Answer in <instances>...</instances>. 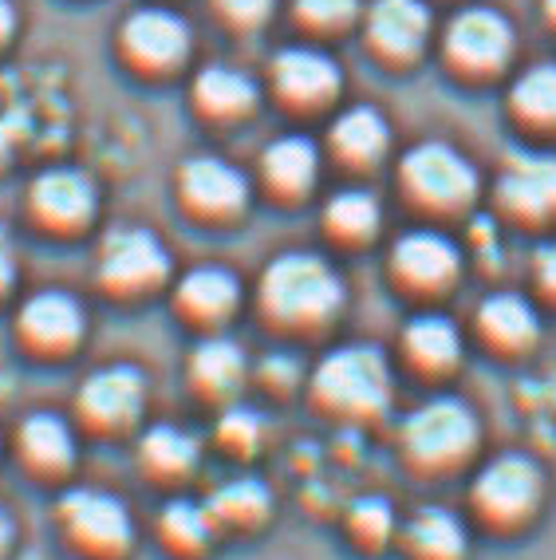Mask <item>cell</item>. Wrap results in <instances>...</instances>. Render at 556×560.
<instances>
[{"label":"cell","mask_w":556,"mask_h":560,"mask_svg":"<svg viewBox=\"0 0 556 560\" xmlns=\"http://www.w3.org/2000/svg\"><path fill=\"white\" fill-rule=\"evenodd\" d=\"M260 308L285 328H320L344 308V280L320 253H280L260 272Z\"/></svg>","instance_id":"1"},{"label":"cell","mask_w":556,"mask_h":560,"mask_svg":"<svg viewBox=\"0 0 556 560\" xmlns=\"http://www.w3.org/2000/svg\"><path fill=\"white\" fill-rule=\"evenodd\" d=\"M194 32L186 16L166 4H139L115 24V60L135 80H174L189 63Z\"/></svg>","instance_id":"2"},{"label":"cell","mask_w":556,"mask_h":560,"mask_svg":"<svg viewBox=\"0 0 556 560\" xmlns=\"http://www.w3.org/2000/svg\"><path fill=\"white\" fill-rule=\"evenodd\" d=\"M477 171L466 154L450 142H418L398 159V190L422 213H462L477 198Z\"/></svg>","instance_id":"3"},{"label":"cell","mask_w":556,"mask_h":560,"mask_svg":"<svg viewBox=\"0 0 556 560\" xmlns=\"http://www.w3.org/2000/svg\"><path fill=\"white\" fill-rule=\"evenodd\" d=\"M312 395L336 415L371 419L391 402V368L371 343H348L328 351L312 371Z\"/></svg>","instance_id":"4"},{"label":"cell","mask_w":556,"mask_h":560,"mask_svg":"<svg viewBox=\"0 0 556 560\" xmlns=\"http://www.w3.org/2000/svg\"><path fill=\"white\" fill-rule=\"evenodd\" d=\"M442 63L457 80H494L509 68L517 51L513 24L489 4H466L442 28Z\"/></svg>","instance_id":"5"},{"label":"cell","mask_w":556,"mask_h":560,"mask_svg":"<svg viewBox=\"0 0 556 560\" xmlns=\"http://www.w3.org/2000/svg\"><path fill=\"white\" fill-rule=\"evenodd\" d=\"M24 213L36 230L51 233V237H76L100 213V190L88 171L68 166V162H51L32 174V182L24 186Z\"/></svg>","instance_id":"6"},{"label":"cell","mask_w":556,"mask_h":560,"mask_svg":"<svg viewBox=\"0 0 556 560\" xmlns=\"http://www.w3.org/2000/svg\"><path fill=\"white\" fill-rule=\"evenodd\" d=\"M174 198H178V206L194 221L225 225V221H238L248 210L253 182L233 162L221 159V154L201 151L178 162V171H174Z\"/></svg>","instance_id":"7"},{"label":"cell","mask_w":556,"mask_h":560,"mask_svg":"<svg viewBox=\"0 0 556 560\" xmlns=\"http://www.w3.org/2000/svg\"><path fill=\"white\" fill-rule=\"evenodd\" d=\"M265 83L268 95L289 115H320L339 100L344 71L328 51L312 48V44H292L268 60Z\"/></svg>","instance_id":"8"},{"label":"cell","mask_w":556,"mask_h":560,"mask_svg":"<svg viewBox=\"0 0 556 560\" xmlns=\"http://www.w3.org/2000/svg\"><path fill=\"white\" fill-rule=\"evenodd\" d=\"M477 446V419L462 399L438 395L403 422V451L418 466H454Z\"/></svg>","instance_id":"9"},{"label":"cell","mask_w":556,"mask_h":560,"mask_svg":"<svg viewBox=\"0 0 556 560\" xmlns=\"http://www.w3.org/2000/svg\"><path fill=\"white\" fill-rule=\"evenodd\" d=\"M95 272H100L103 289L115 296H142L170 277V253L159 233L142 230V225H119L100 241Z\"/></svg>","instance_id":"10"},{"label":"cell","mask_w":556,"mask_h":560,"mask_svg":"<svg viewBox=\"0 0 556 560\" xmlns=\"http://www.w3.org/2000/svg\"><path fill=\"white\" fill-rule=\"evenodd\" d=\"M363 21V44L383 68H415L435 36L427 0H371Z\"/></svg>","instance_id":"11"},{"label":"cell","mask_w":556,"mask_h":560,"mask_svg":"<svg viewBox=\"0 0 556 560\" xmlns=\"http://www.w3.org/2000/svg\"><path fill=\"white\" fill-rule=\"evenodd\" d=\"M497 210L521 225H548L556 221V154L517 151L501 162L494 186Z\"/></svg>","instance_id":"12"},{"label":"cell","mask_w":556,"mask_h":560,"mask_svg":"<svg viewBox=\"0 0 556 560\" xmlns=\"http://www.w3.org/2000/svg\"><path fill=\"white\" fill-rule=\"evenodd\" d=\"M83 422L95 431H127L130 422H139L147 407V375L130 363H111V368L91 371L76 395Z\"/></svg>","instance_id":"13"},{"label":"cell","mask_w":556,"mask_h":560,"mask_svg":"<svg viewBox=\"0 0 556 560\" xmlns=\"http://www.w3.org/2000/svg\"><path fill=\"white\" fill-rule=\"evenodd\" d=\"M541 493H545V474L529 454H501L474 481L477 510L489 513L494 521L529 517L536 510Z\"/></svg>","instance_id":"14"},{"label":"cell","mask_w":556,"mask_h":560,"mask_svg":"<svg viewBox=\"0 0 556 560\" xmlns=\"http://www.w3.org/2000/svg\"><path fill=\"white\" fill-rule=\"evenodd\" d=\"M257 80L229 63H206L189 80V110L209 127H238L257 110Z\"/></svg>","instance_id":"15"},{"label":"cell","mask_w":556,"mask_h":560,"mask_svg":"<svg viewBox=\"0 0 556 560\" xmlns=\"http://www.w3.org/2000/svg\"><path fill=\"white\" fill-rule=\"evenodd\" d=\"M16 328H21V340L28 348L48 351V355H63V351H71L83 340L88 316H83V304L71 292L40 289L21 304Z\"/></svg>","instance_id":"16"},{"label":"cell","mask_w":556,"mask_h":560,"mask_svg":"<svg viewBox=\"0 0 556 560\" xmlns=\"http://www.w3.org/2000/svg\"><path fill=\"white\" fill-rule=\"evenodd\" d=\"M462 269V253L457 245L438 230H410L391 245V272L398 284L415 292H438L454 284Z\"/></svg>","instance_id":"17"},{"label":"cell","mask_w":556,"mask_h":560,"mask_svg":"<svg viewBox=\"0 0 556 560\" xmlns=\"http://www.w3.org/2000/svg\"><path fill=\"white\" fill-rule=\"evenodd\" d=\"M60 521L80 545L95 552H123L135 537L130 513L119 498L103 490H71L60 498Z\"/></svg>","instance_id":"18"},{"label":"cell","mask_w":556,"mask_h":560,"mask_svg":"<svg viewBox=\"0 0 556 560\" xmlns=\"http://www.w3.org/2000/svg\"><path fill=\"white\" fill-rule=\"evenodd\" d=\"M257 178L268 198L304 201L316 190L320 178V147L309 135H280L260 151Z\"/></svg>","instance_id":"19"},{"label":"cell","mask_w":556,"mask_h":560,"mask_svg":"<svg viewBox=\"0 0 556 560\" xmlns=\"http://www.w3.org/2000/svg\"><path fill=\"white\" fill-rule=\"evenodd\" d=\"M391 151V127L383 110L356 103L339 110L328 127V154L344 171H375Z\"/></svg>","instance_id":"20"},{"label":"cell","mask_w":556,"mask_h":560,"mask_svg":"<svg viewBox=\"0 0 556 560\" xmlns=\"http://www.w3.org/2000/svg\"><path fill=\"white\" fill-rule=\"evenodd\" d=\"M241 284L221 265H198L178 280V308L198 324H221L238 308Z\"/></svg>","instance_id":"21"},{"label":"cell","mask_w":556,"mask_h":560,"mask_svg":"<svg viewBox=\"0 0 556 560\" xmlns=\"http://www.w3.org/2000/svg\"><path fill=\"white\" fill-rule=\"evenodd\" d=\"M477 328L501 351H525L541 336V320H536L533 304L525 296H517V292H494V296H486L482 308H477Z\"/></svg>","instance_id":"22"},{"label":"cell","mask_w":556,"mask_h":560,"mask_svg":"<svg viewBox=\"0 0 556 560\" xmlns=\"http://www.w3.org/2000/svg\"><path fill=\"white\" fill-rule=\"evenodd\" d=\"M509 115L533 135H556V63H533L513 80Z\"/></svg>","instance_id":"23"},{"label":"cell","mask_w":556,"mask_h":560,"mask_svg":"<svg viewBox=\"0 0 556 560\" xmlns=\"http://www.w3.org/2000/svg\"><path fill=\"white\" fill-rule=\"evenodd\" d=\"M16 442H21V454L44 474H63L76 462V434L71 427L51 415V410H36L21 422L16 431Z\"/></svg>","instance_id":"24"},{"label":"cell","mask_w":556,"mask_h":560,"mask_svg":"<svg viewBox=\"0 0 556 560\" xmlns=\"http://www.w3.org/2000/svg\"><path fill=\"white\" fill-rule=\"evenodd\" d=\"M403 351L422 371H450L462 355V336H457L454 320L427 312V316H415L403 328Z\"/></svg>","instance_id":"25"},{"label":"cell","mask_w":556,"mask_h":560,"mask_svg":"<svg viewBox=\"0 0 556 560\" xmlns=\"http://www.w3.org/2000/svg\"><path fill=\"white\" fill-rule=\"evenodd\" d=\"M189 383L206 395H233L245 383V351L225 336H209L189 355Z\"/></svg>","instance_id":"26"},{"label":"cell","mask_w":556,"mask_h":560,"mask_svg":"<svg viewBox=\"0 0 556 560\" xmlns=\"http://www.w3.org/2000/svg\"><path fill=\"white\" fill-rule=\"evenodd\" d=\"M379 221H383V210H379V198L371 190H339L328 198L324 206V233L332 241H344V245H363L379 233Z\"/></svg>","instance_id":"27"},{"label":"cell","mask_w":556,"mask_h":560,"mask_svg":"<svg viewBox=\"0 0 556 560\" xmlns=\"http://www.w3.org/2000/svg\"><path fill=\"white\" fill-rule=\"evenodd\" d=\"M407 540L418 557L427 560H457L462 549H466V529L462 521L450 510H438V505H427L418 510L407 525Z\"/></svg>","instance_id":"28"},{"label":"cell","mask_w":556,"mask_h":560,"mask_svg":"<svg viewBox=\"0 0 556 560\" xmlns=\"http://www.w3.org/2000/svg\"><path fill=\"white\" fill-rule=\"evenodd\" d=\"M139 454H142V466L154 474H189L198 466V442L194 434H186L182 427H170V422H159V427H150L139 442Z\"/></svg>","instance_id":"29"},{"label":"cell","mask_w":556,"mask_h":560,"mask_svg":"<svg viewBox=\"0 0 556 560\" xmlns=\"http://www.w3.org/2000/svg\"><path fill=\"white\" fill-rule=\"evenodd\" d=\"M359 16H363L359 0H292V21L312 40L344 36L348 28H356Z\"/></svg>","instance_id":"30"},{"label":"cell","mask_w":556,"mask_h":560,"mask_svg":"<svg viewBox=\"0 0 556 560\" xmlns=\"http://www.w3.org/2000/svg\"><path fill=\"white\" fill-rule=\"evenodd\" d=\"M268 505H273V498H268L265 481L257 478H238V481H225L213 498H209V517L213 521H233V525H257V521H265Z\"/></svg>","instance_id":"31"},{"label":"cell","mask_w":556,"mask_h":560,"mask_svg":"<svg viewBox=\"0 0 556 560\" xmlns=\"http://www.w3.org/2000/svg\"><path fill=\"white\" fill-rule=\"evenodd\" d=\"M162 533H166L170 545H178V549L186 552H198L209 545V537H213V517H209L206 505H198V501H170L166 510H162Z\"/></svg>","instance_id":"32"},{"label":"cell","mask_w":556,"mask_h":560,"mask_svg":"<svg viewBox=\"0 0 556 560\" xmlns=\"http://www.w3.org/2000/svg\"><path fill=\"white\" fill-rule=\"evenodd\" d=\"M206 4L209 16L225 32H238V36L257 32L273 16V9H277V0H206Z\"/></svg>","instance_id":"33"},{"label":"cell","mask_w":556,"mask_h":560,"mask_svg":"<svg viewBox=\"0 0 556 560\" xmlns=\"http://www.w3.org/2000/svg\"><path fill=\"white\" fill-rule=\"evenodd\" d=\"M260 431H265V427H260V415L245 407H229L218 422V439L225 442L229 451H241V454H248L257 446Z\"/></svg>","instance_id":"34"},{"label":"cell","mask_w":556,"mask_h":560,"mask_svg":"<svg viewBox=\"0 0 556 560\" xmlns=\"http://www.w3.org/2000/svg\"><path fill=\"white\" fill-rule=\"evenodd\" d=\"M351 529L363 540H371V545H379L395 529V513H391V505L383 498H359L351 505Z\"/></svg>","instance_id":"35"},{"label":"cell","mask_w":556,"mask_h":560,"mask_svg":"<svg viewBox=\"0 0 556 560\" xmlns=\"http://www.w3.org/2000/svg\"><path fill=\"white\" fill-rule=\"evenodd\" d=\"M260 380H265L268 387L289 390L292 383L300 380V363L292 360V355H285V351H277V355H265V363H260Z\"/></svg>","instance_id":"36"},{"label":"cell","mask_w":556,"mask_h":560,"mask_svg":"<svg viewBox=\"0 0 556 560\" xmlns=\"http://www.w3.org/2000/svg\"><path fill=\"white\" fill-rule=\"evenodd\" d=\"M533 269H536V284H541V292H548V296L556 301V241H548L545 249H536Z\"/></svg>","instance_id":"37"},{"label":"cell","mask_w":556,"mask_h":560,"mask_svg":"<svg viewBox=\"0 0 556 560\" xmlns=\"http://www.w3.org/2000/svg\"><path fill=\"white\" fill-rule=\"evenodd\" d=\"M16 28H21V12L12 0H0V51L16 40Z\"/></svg>","instance_id":"38"},{"label":"cell","mask_w":556,"mask_h":560,"mask_svg":"<svg viewBox=\"0 0 556 560\" xmlns=\"http://www.w3.org/2000/svg\"><path fill=\"white\" fill-rule=\"evenodd\" d=\"M12 280H16V260H12L9 245L0 241V296L12 289Z\"/></svg>","instance_id":"39"},{"label":"cell","mask_w":556,"mask_h":560,"mask_svg":"<svg viewBox=\"0 0 556 560\" xmlns=\"http://www.w3.org/2000/svg\"><path fill=\"white\" fill-rule=\"evenodd\" d=\"M541 16H545L548 28L556 32V0H541Z\"/></svg>","instance_id":"40"},{"label":"cell","mask_w":556,"mask_h":560,"mask_svg":"<svg viewBox=\"0 0 556 560\" xmlns=\"http://www.w3.org/2000/svg\"><path fill=\"white\" fill-rule=\"evenodd\" d=\"M9 540H12V521L4 517V513H0V549H4Z\"/></svg>","instance_id":"41"}]
</instances>
